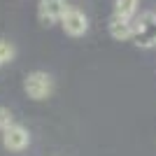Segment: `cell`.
<instances>
[{
    "label": "cell",
    "mask_w": 156,
    "mask_h": 156,
    "mask_svg": "<svg viewBox=\"0 0 156 156\" xmlns=\"http://www.w3.org/2000/svg\"><path fill=\"white\" fill-rule=\"evenodd\" d=\"M28 142H30V135H28V130L21 124H12L9 128L2 130V144H5V149H9V151L26 149Z\"/></svg>",
    "instance_id": "277c9868"
},
{
    "label": "cell",
    "mask_w": 156,
    "mask_h": 156,
    "mask_svg": "<svg viewBox=\"0 0 156 156\" xmlns=\"http://www.w3.org/2000/svg\"><path fill=\"white\" fill-rule=\"evenodd\" d=\"M9 61H14V47L5 40H0V65L9 63Z\"/></svg>",
    "instance_id": "ba28073f"
},
{
    "label": "cell",
    "mask_w": 156,
    "mask_h": 156,
    "mask_svg": "<svg viewBox=\"0 0 156 156\" xmlns=\"http://www.w3.org/2000/svg\"><path fill=\"white\" fill-rule=\"evenodd\" d=\"M61 26H63V30L68 33L70 37H79V35H84V33L89 30V19H86V14L82 12V9L68 5V9H65L63 16H61Z\"/></svg>",
    "instance_id": "3957f363"
},
{
    "label": "cell",
    "mask_w": 156,
    "mask_h": 156,
    "mask_svg": "<svg viewBox=\"0 0 156 156\" xmlns=\"http://www.w3.org/2000/svg\"><path fill=\"white\" fill-rule=\"evenodd\" d=\"M65 9H68V2H65V0H40L37 16L44 26H54L56 21H61Z\"/></svg>",
    "instance_id": "5b68a950"
},
{
    "label": "cell",
    "mask_w": 156,
    "mask_h": 156,
    "mask_svg": "<svg viewBox=\"0 0 156 156\" xmlns=\"http://www.w3.org/2000/svg\"><path fill=\"white\" fill-rule=\"evenodd\" d=\"M23 91H26V96L30 100H47L54 91V82L47 72L35 70L23 79Z\"/></svg>",
    "instance_id": "7a4b0ae2"
},
{
    "label": "cell",
    "mask_w": 156,
    "mask_h": 156,
    "mask_svg": "<svg viewBox=\"0 0 156 156\" xmlns=\"http://www.w3.org/2000/svg\"><path fill=\"white\" fill-rule=\"evenodd\" d=\"M137 14V0H114V16L130 21Z\"/></svg>",
    "instance_id": "52a82bcc"
},
{
    "label": "cell",
    "mask_w": 156,
    "mask_h": 156,
    "mask_svg": "<svg viewBox=\"0 0 156 156\" xmlns=\"http://www.w3.org/2000/svg\"><path fill=\"white\" fill-rule=\"evenodd\" d=\"M12 124H14V114L9 112V107H2V105H0V130L9 128Z\"/></svg>",
    "instance_id": "9c48e42d"
},
{
    "label": "cell",
    "mask_w": 156,
    "mask_h": 156,
    "mask_svg": "<svg viewBox=\"0 0 156 156\" xmlns=\"http://www.w3.org/2000/svg\"><path fill=\"white\" fill-rule=\"evenodd\" d=\"M133 42L142 49H151L156 47V14L154 12H144L140 14L133 23Z\"/></svg>",
    "instance_id": "6da1fadb"
},
{
    "label": "cell",
    "mask_w": 156,
    "mask_h": 156,
    "mask_svg": "<svg viewBox=\"0 0 156 156\" xmlns=\"http://www.w3.org/2000/svg\"><path fill=\"white\" fill-rule=\"evenodd\" d=\"M110 35L119 42H126V40L133 37V21H124V19H117V16H112L110 19V26H107Z\"/></svg>",
    "instance_id": "8992f818"
}]
</instances>
